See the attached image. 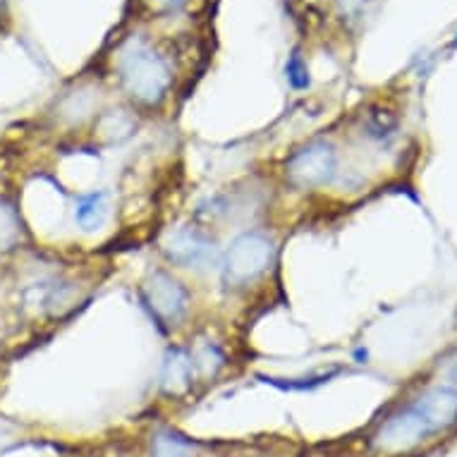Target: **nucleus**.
Here are the masks:
<instances>
[{
    "label": "nucleus",
    "mask_w": 457,
    "mask_h": 457,
    "mask_svg": "<svg viewBox=\"0 0 457 457\" xmlns=\"http://www.w3.org/2000/svg\"><path fill=\"white\" fill-rule=\"evenodd\" d=\"M132 132V120H129L125 112H111L101 120V135L108 142H120Z\"/></svg>",
    "instance_id": "nucleus-11"
},
{
    "label": "nucleus",
    "mask_w": 457,
    "mask_h": 457,
    "mask_svg": "<svg viewBox=\"0 0 457 457\" xmlns=\"http://www.w3.org/2000/svg\"><path fill=\"white\" fill-rule=\"evenodd\" d=\"M337 3H340V10H343L345 15H354V12L364 5V0H337Z\"/></svg>",
    "instance_id": "nucleus-13"
},
{
    "label": "nucleus",
    "mask_w": 457,
    "mask_h": 457,
    "mask_svg": "<svg viewBox=\"0 0 457 457\" xmlns=\"http://www.w3.org/2000/svg\"><path fill=\"white\" fill-rule=\"evenodd\" d=\"M151 457H196V450L173 431H158L151 438Z\"/></svg>",
    "instance_id": "nucleus-8"
},
{
    "label": "nucleus",
    "mask_w": 457,
    "mask_h": 457,
    "mask_svg": "<svg viewBox=\"0 0 457 457\" xmlns=\"http://www.w3.org/2000/svg\"><path fill=\"white\" fill-rule=\"evenodd\" d=\"M105 216V195L104 192H94V195H87L79 199L75 211L77 223L84 225L87 230L96 228Z\"/></svg>",
    "instance_id": "nucleus-9"
},
{
    "label": "nucleus",
    "mask_w": 457,
    "mask_h": 457,
    "mask_svg": "<svg viewBox=\"0 0 457 457\" xmlns=\"http://www.w3.org/2000/svg\"><path fill=\"white\" fill-rule=\"evenodd\" d=\"M142 297L146 307L163 323H178L189 309V293L180 280H175L165 270H154L142 283Z\"/></svg>",
    "instance_id": "nucleus-5"
},
{
    "label": "nucleus",
    "mask_w": 457,
    "mask_h": 457,
    "mask_svg": "<svg viewBox=\"0 0 457 457\" xmlns=\"http://www.w3.org/2000/svg\"><path fill=\"white\" fill-rule=\"evenodd\" d=\"M120 79L137 101L151 105L165 96L170 72L149 46L132 44L120 58Z\"/></svg>",
    "instance_id": "nucleus-2"
},
{
    "label": "nucleus",
    "mask_w": 457,
    "mask_h": 457,
    "mask_svg": "<svg viewBox=\"0 0 457 457\" xmlns=\"http://www.w3.org/2000/svg\"><path fill=\"white\" fill-rule=\"evenodd\" d=\"M445 371H448V376L453 381H457V353L448 360V369H445Z\"/></svg>",
    "instance_id": "nucleus-14"
},
{
    "label": "nucleus",
    "mask_w": 457,
    "mask_h": 457,
    "mask_svg": "<svg viewBox=\"0 0 457 457\" xmlns=\"http://www.w3.org/2000/svg\"><path fill=\"white\" fill-rule=\"evenodd\" d=\"M457 424V390L453 386H436L421 393L412 405L386 420L374 434L376 450L395 455L417 448Z\"/></svg>",
    "instance_id": "nucleus-1"
},
{
    "label": "nucleus",
    "mask_w": 457,
    "mask_h": 457,
    "mask_svg": "<svg viewBox=\"0 0 457 457\" xmlns=\"http://www.w3.org/2000/svg\"><path fill=\"white\" fill-rule=\"evenodd\" d=\"M165 256L182 269H209L216 263V247L209 235L196 228H178L165 235Z\"/></svg>",
    "instance_id": "nucleus-6"
},
{
    "label": "nucleus",
    "mask_w": 457,
    "mask_h": 457,
    "mask_svg": "<svg viewBox=\"0 0 457 457\" xmlns=\"http://www.w3.org/2000/svg\"><path fill=\"white\" fill-rule=\"evenodd\" d=\"M276 259V247L269 235L245 233L228 247L223 256V278L233 287L254 283L270 269Z\"/></svg>",
    "instance_id": "nucleus-3"
},
{
    "label": "nucleus",
    "mask_w": 457,
    "mask_h": 457,
    "mask_svg": "<svg viewBox=\"0 0 457 457\" xmlns=\"http://www.w3.org/2000/svg\"><path fill=\"white\" fill-rule=\"evenodd\" d=\"M195 364H192V357L185 350H170L168 360L163 364V386L170 393H178V390H185L192 386V378H195Z\"/></svg>",
    "instance_id": "nucleus-7"
},
{
    "label": "nucleus",
    "mask_w": 457,
    "mask_h": 457,
    "mask_svg": "<svg viewBox=\"0 0 457 457\" xmlns=\"http://www.w3.org/2000/svg\"><path fill=\"white\" fill-rule=\"evenodd\" d=\"M287 79L293 82V87L302 89V87H307L309 77H307V68H304V62H302L300 55H293L290 62H287Z\"/></svg>",
    "instance_id": "nucleus-12"
},
{
    "label": "nucleus",
    "mask_w": 457,
    "mask_h": 457,
    "mask_svg": "<svg viewBox=\"0 0 457 457\" xmlns=\"http://www.w3.org/2000/svg\"><path fill=\"white\" fill-rule=\"evenodd\" d=\"M337 173L336 149L328 142H312L295 151L287 161V178L302 189H316L328 185Z\"/></svg>",
    "instance_id": "nucleus-4"
},
{
    "label": "nucleus",
    "mask_w": 457,
    "mask_h": 457,
    "mask_svg": "<svg viewBox=\"0 0 457 457\" xmlns=\"http://www.w3.org/2000/svg\"><path fill=\"white\" fill-rule=\"evenodd\" d=\"M22 237V220L10 204L0 202V252L12 249Z\"/></svg>",
    "instance_id": "nucleus-10"
}]
</instances>
